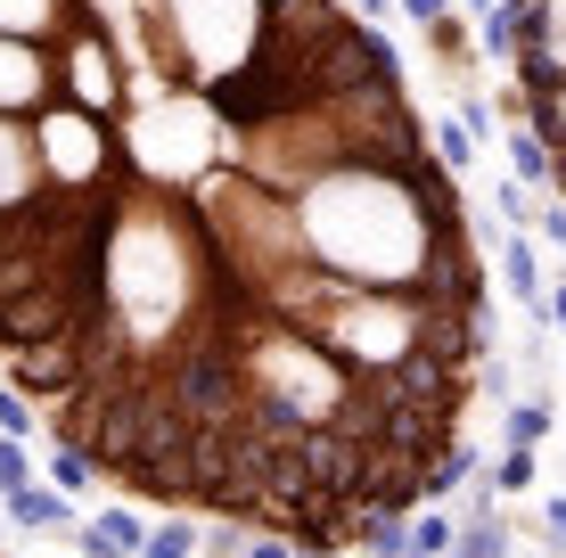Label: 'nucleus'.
<instances>
[{"instance_id": "7ed1b4c3", "label": "nucleus", "mask_w": 566, "mask_h": 558, "mask_svg": "<svg viewBox=\"0 0 566 558\" xmlns=\"http://www.w3.org/2000/svg\"><path fill=\"white\" fill-rule=\"evenodd\" d=\"M501 280H510V296L517 304H542V263H534V239H501Z\"/></svg>"}, {"instance_id": "6ab92c4d", "label": "nucleus", "mask_w": 566, "mask_h": 558, "mask_svg": "<svg viewBox=\"0 0 566 558\" xmlns=\"http://www.w3.org/2000/svg\"><path fill=\"white\" fill-rule=\"evenodd\" d=\"M484 387H493V402H510V387H517V370H510V361L493 354V361H484Z\"/></svg>"}, {"instance_id": "aec40b11", "label": "nucleus", "mask_w": 566, "mask_h": 558, "mask_svg": "<svg viewBox=\"0 0 566 558\" xmlns=\"http://www.w3.org/2000/svg\"><path fill=\"white\" fill-rule=\"evenodd\" d=\"M402 17H419V25H436V17H452V0H395Z\"/></svg>"}, {"instance_id": "a878e982", "label": "nucleus", "mask_w": 566, "mask_h": 558, "mask_svg": "<svg viewBox=\"0 0 566 558\" xmlns=\"http://www.w3.org/2000/svg\"><path fill=\"white\" fill-rule=\"evenodd\" d=\"M551 189H558V198H566V140L551 148Z\"/></svg>"}, {"instance_id": "b1692460", "label": "nucleus", "mask_w": 566, "mask_h": 558, "mask_svg": "<svg viewBox=\"0 0 566 558\" xmlns=\"http://www.w3.org/2000/svg\"><path fill=\"white\" fill-rule=\"evenodd\" d=\"M534 230H542L551 246H566V206H551V214H534Z\"/></svg>"}, {"instance_id": "bb28decb", "label": "nucleus", "mask_w": 566, "mask_h": 558, "mask_svg": "<svg viewBox=\"0 0 566 558\" xmlns=\"http://www.w3.org/2000/svg\"><path fill=\"white\" fill-rule=\"evenodd\" d=\"M460 9H468V17H493V9H501V0H460Z\"/></svg>"}, {"instance_id": "ddd939ff", "label": "nucleus", "mask_w": 566, "mask_h": 558, "mask_svg": "<svg viewBox=\"0 0 566 558\" xmlns=\"http://www.w3.org/2000/svg\"><path fill=\"white\" fill-rule=\"evenodd\" d=\"M542 435H551V411H542V402H510V444L534 452Z\"/></svg>"}, {"instance_id": "a211bd4d", "label": "nucleus", "mask_w": 566, "mask_h": 558, "mask_svg": "<svg viewBox=\"0 0 566 558\" xmlns=\"http://www.w3.org/2000/svg\"><path fill=\"white\" fill-rule=\"evenodd\" d=\"M534 313H542V320H551V329L566 337V280H558V287H542V304H534Z\"/></svg>"}, {"instance_id": "9d476101", "label": "nucleus", "mask_w": 566, "mask_h": 558, "mask_svg": "<svg viewBox=\"0 0 566 558\" xmlns=\"http://www.w3.org/2000/svg\"><path fill=\"white\" fill-rule=\"evenodd\" d=\"M452 534H460L452 517H436V509L419 517V509H411V558H452Z\"/></svg>"}, {"instance_id": "393cba45", "label": "nucleus", "mask_w": 566, "mask_h": 558, "mask_svg": "<svg viewBox=\"0 0 566 558\" xmlns=\"http://www.w3.org/2000/svg\"><path fill=\"white\" fill-rule=\"evenodd\" d=\"M345 9H354V17H361V25H378V17H386V9H395V0H345Z\"/></svg>"}, {"instance_id": "0eeeda50", "label": "nucleus", "mask_w": 566, "mask_h": 558, "mask_svg": "<svg viewBox=\"0 0 566 558\" xmlns=\"http://www.w3.org/2000/svg\"><path fill=\"white\" fill-rule=\"evenodd\" d=\"M91 476H99V468H91V460L74 452V444H50V485L66 493V502H83V493H91Z\"/></svg>"}, {"instance_id": "9b49d317", "label": "nucleus", "mask_w": 566, "mask_h": 558, "mask_svg": "<svg viewBox=\"0 0 566 558\" xmlns=\"http://www.w3.org/2000/svg\"><path fill=\"white\" fill-rule=\"evenodd\" d=\"M132 558H198V526H148V543Z\"/></svg>"}, {"instance_id": "412c9836", "label": "nucleus", "mask_w": 566, "mask_h": 558, "mask_svg": "<svg viewBox=\"0 0 566 558\" xmlns=\"http://www.w3.org/2000/svg\"><path fill=\"white\" fill-rule=\"evenodd\" d=\"M542 534H551V550H566V493H558L551 509H542Z\"/></svg>"}, {"instance_id": "cd10ccee", "label": "nucleus", "mask_w": 566, "mask_h": 558, "mask_svg": "<svg viewBox=\"0 0 566 558\" xmlns=\"http://www.w3.org/2000/svg\"><path fill=\"white\" fill-rule=\"evenodd\" d=\"M296 558H345V550H296Z\"/></svg>"}, {"instance_id": "dca6fc26", "label": "nucleus", "mask_w": 566, "mask_h": 558, "mask_svg": "<svg viewBox=\"0 0 566 558\" xmlns=\"http://www.w3.org/2000/svg\"><path fill=\"white\" fill-rule=\"evenodd\" d=\"M17 485H33V452L0 435V493H17Z\"/></svg>"}, {"instance_id": "f257e3e1", "label": "nucleus", "mask_w": 566, "mask_h": 558, "mask_svg": "<svg viewBox=\"0 0 566 558\" xmlns=\"http://www.w3.org/2000/svg\"><path fill=\"white\" fill-rule=\"evenodd\" d=\"M0 509H9V526H33V534H74V502L57 485H17L0 493Z\"/></svg>"}, {"instance_id": "f03ea898", "label": "nucleus", "mask_w": 566, "mask_h": 558, "mask_svg": "<svg viewBox=\"0 0 566 558\" xmlns=\"http://www.w3.org/2000/svg\"><path fill=\"white\" fill-rule=\"evenodd\" d=\"M354 550H369V558H411V517L369 509L361 526H354Z\"/></svg>"}, {"instance_id": "4be33fe9", "label": "nucleus", "mask_w": 566, "mask_h": 558, "mask_svg": "<svg viewBox=\"0 0 566 558\" xmlns=\"http://www.w3.org/2000/svg\"><path fill=\"white\" fill-rule=\"evenodd\" d=\"M501 214H510V222H534V206H525V181L501 189Z\"/></svg>"}, {"instance_id": "1a4fd4ad", "label": "nucleus", "mask_w": 566, "mask_h": 558, "mask_svg": "<svg viewBox=\"0 0 566 558\" xmlns=\"http://www.w3.org/2000/svg\"><path fill=\"white\" fill-rule=\"evenodd\" d=\"M436 165H443V172H468V165H476V131H468L460 115H452V124H436Z\"/></svg>"}, {"instance_id": "f8f14e48", "label": "nucleus", "mask_w": 566, "mask_h": 558, "mask_svg": "<svg viewBox=\"0 0 566 558\" xmlns=\"http://www.w3.org/2000/svg\"><path fill=\"white\" fill-rule=\"evenodd\" d=\"M0 435H9V444H33V435H42V411H33L25 394H0Z\"/></svg>"}, {"instance_id": "2eb2a0df", "label": "nucleus", "mask_w": 566, "mask_h": 558, "mask_svg": "<svg viewBox=\"0 0 566 558\" xmlns=\"http://www.w3.org/2000/svg\"><path fill=\"white\" fill-rule=\"evenodd\" d=\"M476 33H484V50H493V57H517V17H510V9L476 17Z\"/></svg>"}, {"instance_id": "4468645a", "label": "nucleus", "mask_w": 566, "mask_h": 558, "mask_svg": "<svg viewBox=\"0 0 566 558\" xmlns=\"http://www.w3.org/2000/svg\"><path fill=\"white\" fill-rule=\"evenodd\" d=\"M525 485H534V452L510 444V452H501V468H493V493H525Z\"/></svg>"}, {"instance_id": "20e7f679", "label": "nucleus", "mask_w": 566, "mask_h": 558, "mask_svg": "<svg viewBox=\"0 0 566 558\" xmlns=\"http://www.w3.org/2000/svg\"><path fill=\"white\" fill-rule=\"evenodd\" d=\"M468 476H476V452H468L460 435H452V444H443L436 460H427V502H443V493H460Z\"/></svg>"}, {"instance_id": "5701e85b", "label": "nucleus", "mask_w": 566, "mask_h": 558, "mask_svg": "<svg viewBox=\"0 0 566 558\" xmlns=\"http://www.w3.org/2000/svg\"><path fill=\"white\" fill-rule=\"evenodd\" d=\"M460 124H468V131L484 140V131H493V107H484V99H460Z\"/></svg>"}, {"instance_id": "39448f33", "label": "nucleus", "mask_w": 566, "mask_h": 558, "mask_svg": "<svg viewBox=\"0 0 566 558\" xmlns=\"http://www.w3.org/2000/svg\"><path fill=\"white\" fill-rule=\"evenodd\" d=\"M452 558H510V526H501V509L476 517V526H460L452 534Z\"/></svg>"}, {"instance_id": "423d86ee", "label": "nucleus", "mask_w": 566, "mask_h": 558, "mask_svg": "<svg viewBox=\"0 0 566 558\" xmlns=\"http://www.w3.org/2000/svg\"><path fill=\"white\" fill-rule=\"evenodd\" d=\"M91 534H99V543H115V550L132 558V550L148 543V517L132 509V502H115V509H99V526H91Z\"/></svg>"}, {"instance_id": "6e6552de", "label": "nucleus", "mask_w": 566, "mask_h": 558, "mask_svg": "<svg viewBox=\"0 0 566 558\" xmlns=\"http://www.w3.org/2000/svg\"><path fill=\"white\" fill-rule=\"evenodd\" d=\"M510 172L525 189H542V181H551V148H542L534 131H510Z\"/></svg>"}, {"instance_id": "f3484780", "label": "nucleus", "mask_w": 566, "mask_h": 558, "mask_svg": "<svg viewBox=\"0 0 566 558\" xmlns=\"http://www.w3.org/2000/svg\"><path fill=\"white\" fill-rule=\"evenodd\" d=\"M239 558H296V543H280V534H239Z\"/></svg>"}]
</instances>
